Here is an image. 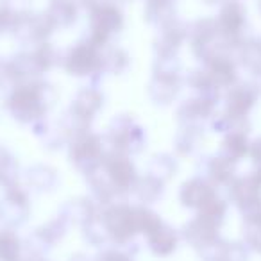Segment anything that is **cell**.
Listing matches in <instances>:
<instances>
[{
    "instance_id": "17",
    "label": "cell",
    "mask_w": 261,
    "mask_h": 261,
    "mask_svg": "<svg viewBox=\"0 0 261 261\" xmlns=\"http://www.w3.org/2000/svg\"><path fill=\"white\" fill-rule=\"evenodd\" d=\"M218 190L202 175H193L185 181L179 190V200L185 207L193 211H200L218 199Z\"/></svg>"
},
{
    "instance_id": "1",
    "label": "cell",
    "mask_w": 261,
    "mask_h": 261,
    "mask_svg": "<svg viewBox=\"0 0 261 261\" xmlns=\"http://www.w3.org/2000/svg\"><path fill=\"white\" fill-rule=\"evenodd\" d=\"M56 100H58L56 88L41 77L18 83L4 98L6 109L11 118L23 125H33L48 116L50 109L56 106Z\"/></svg>"
},
{
    "instance_id": "13",
    "label": "cell",
    "mask_w": 261,
    "mask_h": 261,
    "mask_svg": "<svg viewBox=\"0 0 261 261\" xmlns=\"http://www.w3.org/2000/svg\"><path fill=\"white\" fill-rule=\"evenodd\" d=\"M100 167L106 172L108 179L111 181V185L118 190L120 195L125 197L127 193H130L136 179H138V170H136L133 158L109 149L106 152L104 160H102Z\"/></svg>"
},
{
    "instance_id": "24",
    "label": "cell",
    "mask_w": 261,
    "mask_h": 261,
    "mask_svg": "<svg viewBox=\"0 0 261 261\" xmlns=\"http://www.w3.org/2000/svg\"><path fill=\"white\" fill-rule=\"evenodd\" d=\"M199 254L202 261H249L250 250L243 242H227L220 238Z\"/></svg>"
},
{
    "instance_id": "33",
    "label": "cell",
    "mask_w": 261,
    "mask_h": 261,
    "mask_svg": "<svg viewBox=\"0 0 261 261\" xmlns=\"http://www.w3.org/2000/svg\"><path fill=\"white\" fill-rule=\"evenodd\" d=\"M177 170H179L177 158L167 152L154 154L149 160V163H147V174L156 177L158 181L165 182V185L177 175Z\"/></svg>"
},
{
    "instance_id": "20",
    "label": "cell",
    "mask_w": 261,
    "mask_h": 261,
    "mask_svg": "<svg viewBox=\"0 0 261 261\" xmlns=\"http://www.w3.org/2000/svg\"><path fill=\"white\" fill-rule=\"evenodd\" d=\"M202 68L213 83V86L220 91L229 90L238 83V63L232 58L231 52L213 56L206 63H202Z\"/></svg>"
},
{
    "instance_id": "10",
    "label": "cell",
    "mask_w": 261,
    "mask_h": 261,
    "mask_svg": "<svg viewBox=\"0 0 261 261\" xmlns=\"http://www.w3.org/2000/svg\"><path fill=\"white\" fill-rule=\"evenodd\" d=\"M61 66L72 77H100L102 75V48L91 45L88 40H81L68 48L61 58Z\"/></svg>"
},
{
    "instance_id": "8",
    "label": "cell",
    "mask_w": 261,
    "mask_h": 261,
    "mask_svg": "<svg viewBox=\"0 0 261 261\" xmlns=\"http://www.w3.org/2000/svg\"><path fill=\"white\" fill-rule=\"evenodd\" d=\"M188 43L193 56L200 63H206L213 56L234 52L232 47L220 36L215 18H199L188 25Z\"/></svg>"
},
{
    "instance_id": "23",
    "label": "cell",
    "mask_w": 261,
    "mask_h": 261,
    "mask_svg": "<svg viewBox=\"0 0 261 261\" xmlns=\"http://www.w3.org/2000/svg\"><path fill=\"white\" fill-rule=\"evenodd\" d=\"M33 133L47 150L63 149L65 145H68L70 138H72L68 129L65 127V123L61 122V118L50 120L48 116H45L40 122L33 123Z\"/></svg>"
},
{
    "instance_id": "22",
    "label": "cell",
    "mask_w": 261,
    "mask_h": 261,
    "mask_svg": "<svg viewBox=\"0 0 261 261\" xmlns=\"http://www.w3.org/2000/svg\"><path fill=\"white\" fill-rule=\"evenodd\" d=\"M227 190L229 200L238 207L240 213L247 207L261 202V182L250 172L247 175H236L234 181L227 186Z\"/></svg>"
},
{
    "instance_id": "44",
    "label": "cell",
    "mask_w": 261,
    "mask_h": 261,
    "mask_svg": "<svg viewBox=\"0 0 261 261\" xmlns=\"http://www.w3.org/2000/svg\"><path fill=\"white\" fill-rule=\"evenodd\" d=\"M256 84H257V88H259V91H261V75L257 77V83Z\"/></svg>"
},
{
    "instance_id": "18",
    "label": "cell",
    "mask_w": 261,
    "mask_h": 261,
    "mask_svg": "<svg viewBox=\"0 0 261 261\" xmlns=\"http://www.w3.org/2000/svg\"><path fill=\"white\" fill-rule=\"evenodd\" d=\"M182 86H185V77L181 73H156L147 83V95L156 106L167 108L174 104L179 97Z\"/></svg>"
},
{
    "instance_id": "7",
    "label": "cell",
    "mask_w": 261,
    "mask_h": 261,
    "mask_svg": "<svg viewBox=\"0 0 261 261\" xmlns=\"http://www.w3.org/2000/svg\"><path fill=\"white\" fill-rule=\"evenodd\" d=\"M100 220L111 240V245L127 247L136 234H140L138 206L127 202H116L102 207Z\"/></svg>"
},
{
    "instance_id": "42",
    "label": "cell",
    "mask_w": 261,
    "mask_h": 261,
    "mask_svg": "<svg viewBox=\"0 0 261 261\" xmlns=\"http://www.w3.org/2000/svg\"><path fill=\"white\" fill-rule=\"evenodd\" d=\"M249 156H250V160H252L254 167L261 168V136L254 140V142H250Z\"/></svg>"
},
{
    "instance_id": "37",
    "label": "cell",
    "mask_w": 261,
    "mask_h": 261,
    "mask_svg": "<svg viewBox=\"0 0 261 261\" xmlns=\"http://www.w3.org/2000/svg\"><path fill=\"white\" fill-rule=\"evenodd\" d=\"M83 236L91 247H100V249H106V247H111V240H109V234L106 231L104 224L100 220V215L90 220L86 225H83Z\"/></svg>"
},
{
    "instance_id": "46",
    "label": "cell",
    "mask_w": 261,
    "mask_h": 261,
    "mask_svg": "<svg viewBox=\"0 0 261 261\" xmlns=\"http://www.w3.org/2000/svg\"><path fill=\"white\" fill-rule=\"evenodd\" d=\"M40 261H47V259H40Z\"/></svg>"
},
{
    "instance_id": "5",
    "label": "cell",
    "mask_w": 261,
    "mask_h": 261,
    "mask_svg": "<svg viewBox=\"0 0 261 261\" xmlns=\"http://www.w3.org/2000/svg\"><path fill=\"white\" fill-rule=\"evenodd\" d=\"M102 108H104V95L97 84L84 86L72 98L68 109L61 116V122L68 129L70 136L79 135L91 129V123Z\"/></svg>"
},
{
    "instance_id": "2",
    "label": "cell",
    "mask_w": 261,
    "mask_h": 261,
    "mask_svg": "<svg viewBox=\"0 0 261 261\" xmlns=\"http://www.w3.org/2000/svg\"><path fill=\"white\" fill-rule=\"evenodd\" d=\"M229 204L222 197L210 204L204 210L197 211L193 218H190L181 229V238L188 243L190 247L200 252L211 243L220 240V227L225 220Z\"/></svg>"
},
{
    "instance_id": "40",
    "label": "cell",
    "mask_w": 261,
    "mask_h": 261,
    "mask_svg": "<svg viewBox=\"0 0 261 261\" xmlns=\"http://www.w3.org/2000/svg\"><path fill=\"white\" fill-rule=\"evenodd\" d=\"M2 9H6L15 18H20V16L31 13V0H4Z\"/></svg>"
},
{
    "instance_id": "39",
    "label": "cell",
    "mask_w": 261,
    "mask_h": 261,
    "mask_svg": "<svg viewBox=\"0 0 261 261\" xmlns=\"http://www.w3.org/2000/svg\"><path fill=\"white\" fill-rule=\"evenodd\" d=\"M95 261H135V257H133L130 252L123 250L122 247L111 245V247L102 249V252L95 257Z\"/></svg>"
},
{
    "instance_id": "9",
    "label": "cell",
    "mask_w": 261,
    "mask_h": 261,
    "mask_svg": "<svg viewBox=\"0 0 261 261\" xmlns=\"http://www.w3.org/2000/svg\"><path fill=\"white\" fill-rule=\"evenodd\" d=\"M68 161L83 175L90 174L95 167L102 163L106 156V140L93 130H84L73 135L68 142Z\"/></svg>"
},
{
    "instance_id": "29",
    "label": "cell",
    "mask_w": 261,
    "mask_h": 261,
    "mask_svg": "<svg viewBox=\"0 0 261 261\" xmlns=\"http://www.w3.org/2000/svg\"><path fill=\"white\" fill-rule=\"evenodd\" d=\"M250 142H249V123L247 125L234 127L232 130L225 133L224 140H222V154L227 158L234 160L238 163L245 156H249Z\"/></svg>"
},
{
    "instance_id": "15",
    "label": "cell",
    "mask_w": 261,
    "mask_h": 261,
    "mask_svg": "<svg viewBox=\"0 0 261 261\" xmlns=\"http://www.w3.org/2000/svg\"><path fill=\"white\" fill-rule=\"evenodd\" d=\"M220 97L206 93H193L182 100L175 109V120L179 125H202L217 115V106Z\"/></svg>"
},
{
    "instance_id": "31",
    "label": "cell",
    "mask_w": 261,
    "mask_h": 261,
    "mask_svg": "<svg viewBox=\"0 0 261 261\" xmlns=\"http://www.w3.org/2000/svg\"><path fill=\"white\" fill-rule=\"evenodd\" d=\"M79 11L77 0H50L47 15L54 22L56 29H68L79 20Z\"/></svg>"
},
{
    "instance_id": "6",
    "label": "cell",
    "mask_w": 261,
    "mask_h": 261,
    "mask_svg": "<svg viewBox=\"0 0 261 261\" xmlns=\"http://www.w3.org/2000/svg\"><path fill=\"white\" fill-rule=\"evenodd\" d=\"M106 145L111 150L127 154V156H136L142 154L147 147V133L133 115H115L108 125L104 135Z\"/></svg>"
},
{
    "instance_id": "38",
    "label": "cell",
    "mask_w": 261,
    "mask_h": 261,
    "mask_svg": "<svg viewBox=\"0 0 261 261\" xmlns=\"http://www.w3.org/2000/svg\"><path fill=\"white\" fill-rule=\"evenodd\" d=\"M243 243L249 250L261 254V218H247L242 224Z\"/></svg>"
},
{
    "instance_id": "41",
    "label": "cell",
    "mask_w": 261,
    "mask_h": 261,
    "mask_svg": "<svg viewBox=\"0 0 261 261\" xmlns=\"http://www.w3.org/2000/svg\"><path fill=\"white\" fill-rule=\"evenodd\" d=\"M15 16L9 15L6 9L0 8V34H4V33H11L13 25H15Z\"/></svg>"
},
{
    "instance_id": "32",
    "label": "cell",
    "mask_w": 261,
    "mask_h": 261,
    "mask_svg": "<svg viewBox=\"0 0 261 261\" xmlns=\"http://www.w3.org/2000/svg\"><path fill=\"white\" fill-rule=\"evenodd\" d=\"M130 193L138 199V202L142 204V206H150V204H156L158 200L163 197L165 182L158 181L156 177H152V175H149V174L138 175V179H136Z\"/></svg>"
},
{
    "instance_id": "26",
    "label": "cell",
    "mask_w": 261,
    "mask_h": 261,
    "mask_svg": "<svg viewBox=\"0 0 261 261\" xmlns=\"http://www.w3.org/2000/svg\"><path fill=\"white\" fill-rule=\"evenodd\" d=\"M59 215L68 222L70 225H86L90 220H93L98 215L97 204L93 199L88 197H77V199H70L59 210Z\"/></svg>"
},
{
    "instance_id": "3",
    "label": "cell",
    "mask_w": 261,
    "mask_h": 261,
    "mask_svg": "<svg viewBox=\"0 0 261 261\" xmlns=\"http://www.w3.org/2000/svg\"><path fill=\"white\" fill-rule=\"evenodd\" d=\"M88 29L84 40H88L91 45L102 48L109 47L113 38L122 33L123 13L115 2L111 0H93L88 4Z\"/></svg>"
},
{
    "instance_id": "11",
    "label": "cell",
    "mask_w": 261,
    "mask_h": 261,
    "mask_svg": "<svg viewBox=\"0 0 261 261\" xmlns=\"http://www.w3.org/2000/svg\"><path fill=\"white\" fill-rule=\"evenodd\" d=\"M56 25L50 20V16L45 13H27L15 20V25L11 29V34L23 48H34L38 45H43L48 41V38L54 34Z\"/></svg>"
},
{
    "instance_id": "35",
    "label": "cell",
    "mask_w": 261,
    "mask_h": 261,
    "mask_svg": "<svg viewBox=\"0 0 261 261\" xmlns=\"http://www.w3.org/2000/svg\"><path fill=\"white\" fill-rule=\"evenodd\" d=\"M0 261H25L23 257V238L15 229L0 231Z\"/></svg>"
},
{
    "instance_id": "14",
    "label": "cell",
    "mask_w": 261,
    "mask_h": 261,
    "mask_svg": "<svg viewBox=\"0 0 261 261\" xmlns=\"http://www.w3.org/2000/svg\"><path fill=\"white\" fill-rule=\"evenodd\" d=\"M31 217L29 190L22 185H13L4 188V199L0 200V218L4 220L6 229H20Z\"/></svg>"
},
{
    "instance_id": "21",
    "label": "cell",
    "mask_w": 261,
    "mask_h": 261,
    "mask_svg": "<svg viewBox=\"0 0 261 261\" xmlns=\"http://www.w3.org/2000/svg\"><path fill=\"white\" fill-rule=\"evenodd\" d=\"M200 165H202V172L197 175L206 177L217 188H227L236 177V161L222 152L204 158Z\"/></svg>"
},
{
    "instance_id": "34",
    "label": "cell",
    "mask_w": 261,
    "mask_h": 261,
    "mask_svg": "<svg viewBox=\"0 0 261 261\" xmlns=\"http://www.w3.org/2000/svg\"><path fill=\"white\" fill-rule=\"evenodd\" d=\"M130 66V56L125 48L109 45L102 50V73L123 75Z\"/></svg>"
},
{
    "instance_id": "27",
    "label": "cell",
    "mask_w": 261,
    "mask_h": 261,
    "mask_svg": "<svg viewBox=\"0 0 261 261\" xmlns=\"http://www.w3.org/2000/svg\"><path fill=\"white\" fill-rule=\"evenodd\" d=\"M236 63L250 75H261V38L245 36L234 48Z\"/></svg>"
},
{
    "instance_id": "19",
    "label": "cell",
    "mask_w": 261,
    "mask_h": 261,
    "mask_svg": "<svg viewBox=\"0 0 261 261\" xmlns=\"http://www.w3.org/2000/svg\"><path fill=\"white\" fill-rule=\"evenodd\" d=\"M188 40V25L182 23L179 18L158 27V34L154 38V54L156 58H170L177 56L182 43Z\"/></svg>"
},
{
    "instance_id": "36",
    "label": "cell",
    "mask_w": 261,
    "mask_h": 261,
    "mask_svg": "<svg viewBox=\"0 0 261 261\" xmlns=\"http://www.w3.org/2000/svg\"><path fill=\"white\" fill-rule=\"evenodd\" d=\"M20 177V165L15 154L0 145V186L9 188L16 185Z\"/></svg>"
},
{
    "instance_id": "25",
    "label": "cell",
    "mask_w": 261,
    "mask_h": 261,
    "mask_svg": "<svg viewBox=\"0 0 261 261\" xmlns=\"http://www.w3.org/2000/svg\"><path fill=\"white\" fill-rule=\"evenodd\" d=\"M145 238H147V247H149V250L154 256L168 257L170 254H174L177 250L181 232L172 227V225H168L167 222H163L150 234H147Z\"/></svg>"
},
{
    "instance_id": "28",
    "label": "cell",
    "mask_w": 261,
    "mask_h": 261,
    "mask_svg": "<svg viewBox=\"0 0 261 261\" xmlns=\"http://www.w3.org/2000/svg\"><path fill=\"white\" fill-rule=\"evenodd\" d=\"M23 179H25V185L31 192L45 193L56 190L59 182L58 170L50 165L45 163H34L23 172Z\"/></svg>"
},
{
    "instance_id": "43",
    "label": "cell",
    "mask_w": 261,
    "mask_h": 261,
    "mask_svg": "<svg viewBox=\"0 0 261 261\" xmlns=\"http://www.w3.org/2000/svg\"><path fill=\"white\" fill-rule=\"evenodd\" d=\"M68 261H95V257H90L86 254H73Z\"/></svg>"
},
{
    "instance_id": "16",
    "label": "cell",
    "mask_w": 261,
    "mask_h": 261,
    "mask_svg": "<svg viewBox=\"0 0 261 261\" xmlns=\"http://www.w3.org/2000/svg\"><path fill=\"white\" fill-rule=\"evenodd\" d=\"M218 33L234 50L240 41L245 38L247 29V9L240 2H227L220 6L218 15L215 16Z\"/></svg>"
},
{
    "instance_id": "45",
    "label": "cell",
    "mask_w": 261,
    "mask_h": 261,
    "mask_svg": "<svg viewBox=\"0 0 261 261\" xmlns=\"http://www.w3.org/2000/svg\"><path fill=\"white\" fill-rule=\"evenodd\" d=\"M257 11H259V15H261V2H259V6H257Z\"/></svg>"
},
{
    "instance_id": "12",
    "label": "cell",
    "mask_w": 261,
    "mask_h": 261,
    "mask_svg": "<svg viewBox=\"0 0 261 261\" xmlns=\"http://www.w3.org/2000/svg\"><path fill=\"white\" fill-rule=\"evenodd\" d=\"M261 91L256 83H236L227 90L224 97V111L222 115L234 123L247 122L250 111L256 106Z\"/></svg>"
},
{
    "instance_id": "4",
    "label": "cell",
    "mask_w": 261,
    "mask_h": 261,
    "mask_svg": "<svg viewBox=\"0 0 261 261\" xmlns=\"http://www.w3.org/2000/svg\"><path fill=\"white\" fill-rule=\"evenodd\" d=\"M58 65H61V54L48 41L34 48H23L22 52L13 56L9 61H6L9 75L18 83L40 79Z\"/></svg>"
},
{
    "instance_id": "30",
    "label": "cell",
    "mask_w": 261,
    "mask_h": 261,
    "mask_svg": "<svg viewBox=\"0 0 261 261\" xmlns=\"http://www.w3.org/2000/svg\"><path fill=\"white\" fill-rule=\"evenodd\" d=\"M204 142L202 125H179L174 136V149L177 156H193Z\"/></svg>"
}]
</instances>
